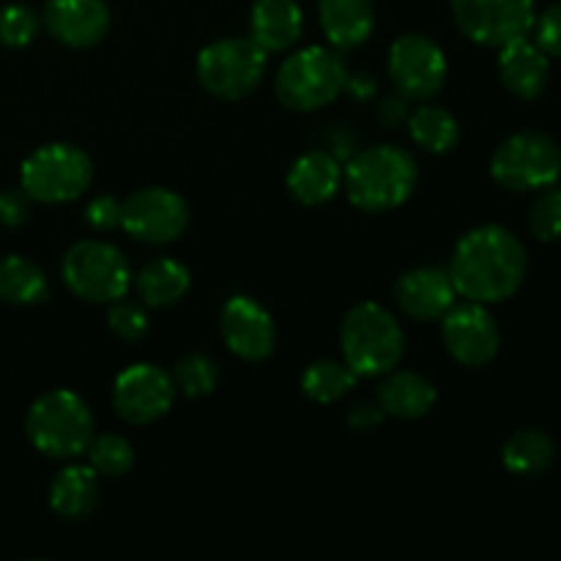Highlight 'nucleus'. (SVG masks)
Returning a JSON list of instances; mask_svg holds the SVG:
<instances>
[{
    "instance_id": "f257e3e1",
    "label": "nucleus",
    "mask_w": 561,
    "mask_h": 561,
    "mask_svg": "<svg viewBox=\"0 0 561 561\" xmlns=\"http://www.w3.org/2000/svg\"><path fill=\"white\" fill-rule=\"evenodd\" d=\"M449 277L463 299L499 305L524 285L526 250L513 230L502 225H480L455 244Z\"/></svg>"
},
{
    "instance_id": "f03ea898",
    "label": "nucleus",
    "mask_w": 561,
    "mask_h": 561,
    "mask_svg": "<svg viewBox=\"0 0 561 561\" xmlns=\"http://www.w3.org/2000/svg\"><path fill=\"white\" fill-rule=\"evenodd\" d=\"M416 159L400 146H373L354 153L343 170L348 201L362 211H392L416 190Z\"/></svg>"
},
{
    "instance_id": "7ed1b4c3",
    "label": "nucleus",
    "mask_w": 561,
    "mask_h": 561,
    "mask_svg": "<svg viewBox=\"0 0 561 561\" xmlns=\"http://www.w3.org/2000/svg\"><path fill=\"white\" fill-rule=\"evenodd\" d=\"M343 362L359 378H381L400 365L405 354V334L398 318L376 301L351 307L340 327Z\"/></svg>"
},
{
    "instance_id": "20e7f679",
    "label": "nucleus",
    "mask_w": 561,
    "mask_h": 561,
    "mask_svg": "<svg viewBox=\"0 0 561 561\" xmlns=\"http://www.w3.org/2000/svg\"><path fill=\"white\" fill-rule=\"evenodd\" d=\"M25 433L33 447L55 460L80 458L96 436V422L80 394L53 389L33 400L25 416Z\"/></svg>"
},
{
    "instance_id": "39448f33",
    "label": "nucleus",
    "mask_w": 561,
    "mask_h": 561,
    "mask_svg": "<svg viewBox=\"0 0 561 561\" xmlns=\"http://www.w3.org/2000/svg\"><path fill=\"white\" fill-rule=\"evenodd\" d=\"M345 85H348V69L340 53L316 44L288 55L274 80V91L283 107L296 113L327 107L345 91Z\"/></svg>"
},
{
    "instance_id": "423d86ee",
    "label": "nucleus",
    "mask_w": 561,
    "mask_h": 561,
    "mask_svg": "<svg viewBox=\"0 0 561 561\" xmlns=\"http://www.w3.org/2000/svg\"><path fill=\"white\" fill-rule=\"evenodd\" d=\"M91 157L69 142H49V146L36 148L20 170V186L27 192V197L47 206L77 201L91 186Z\"/></svg>"
},
{
    "instance_id": "0eeeda50",
    "label": "nucleus",
    "mask_w": 561,
    "mask_h": 561,
    "mask_svg": "<svg viewBox=\"0 0 561 561\" xmlns=\"http://www.w3.org/2000/svg\"><path fill=\"white\" fill-rule=\"evenodd\" d=\"M64 283L77 299L110 305L124 299L131 285V268L124 252L110 241L85 239L64 255Z\"/></svg>"
},
{
    "instance_id": "6e6552de",
    "label": "nucleus",
    "mask_w": 561,
    "mask_h": 561,
    "mask_svg": "<svg viewBox=\"0 0 561 561\" xmlns=\"http://www.w3.org/2000/svg\"><path fill=\"white\" fill-rule=\"evenodd\" d=\"M491 175L510 192L548 190L561 179V148L546 131H515L493 151Z\"/></svg>"
},
{
    "instance_id": "1a4fd4ad",
    "label": "nucleus",
    "mask_w": 561,
    "mask_h": 561,
    "mask_svg": "<svg viewBox=\"0 0 561 561\" xmlns=\"http://www.w3.org/2000/svg\"><path fill=\"white\" fill-rule=\"evenodd\" d=\"M268 55L252 38H219L197 55V80L211 96L239 102L261 85Z\"/></svg>"
},
{
    "instance_id": "9d476101",
    "label": "nucleus",
    "mask_w": 561,
    "mask_h": 561,
    "mask_svg": "<svg viewBox=\"0 0 561 561\" xmlns=\"http://www.w3.org/2000/svg\"><path fill=\"white\" fill-rule=\"evenodd\" d=\"M455 25L480 47H499L526 38L535 27V0H449Z\"/></svg>"
},
{
    "instance_id": "9b49d317",
    "label": "nucleus",
    "mask_w": 561,
    "mask_h": 561,
    "mask_svg": "<svg viewBox=\"0 0 561 561\" xmlns=\"http://www.w3.org/2000/svg\"><path fill=\"white\" fill-rule=\"evenodd\" d=\"M387 69L398 93L409 102H427L436 96L449 75L447 55L425 33H403L394 38Z\"/></svg>"
},
{
    "instance_id": "f8f14e48",
    "label": "nucleus",
    "mask_w": 561,
    "mask_h": 561,
    "mask_svg": "<svg viewBox=\"0 0 561 561\" xmlns=\"http://www.w3.org/2000/svg\"><path fill=\"white\" fill-rule=\"evenodd\" d=\"M190 225V206L184 197L164 186H146L124 201L121 228L142 244L162 247L181 239Z\"/></svg>"
},
{
    "instance_id": "ddd939ff",
    "label": "nucleus",
    "mask_w": 561,
    "mask_h": 561,
    "mask_svg": "<svg viewBox=\"0 0 561 561\" xmlns=\"http://www.w3.org/2000/svg\"><path fill=\"white\" fill-rule=\"evenodd\" d=\"M173 400V376L148 362L126 367L113 383V409L129 425H151V422L162 420Z\"/></svg>"
},
{
    "instance_id": "4468645a",
    "label": "nucleus",
    "mask_w": 561,
    "mask_h": 561,
    "mask_svg": "<svg viewBox=\"0 0 561 561\" xmlns=\"http://www.w3.org/2000/svg\"><path fill=\"white\" fill-rule=\"evenodd\" d=\"M442 340L447 354L463 367H485L502 348V332L485 305H453L442 318Z\"/></svg>"
},
{
    "instance_id": "2eb2a0df",
    "label": "nucleus",
    "mask_w": 561,
    "mask_h": 561,
    "mask_svg": "<svg viewBox=\"0 0 561 561\" xmlns=\"http://www.w3.org/2000/svg\"><path fill=\"white\" fill-rule=\"evenodd\" d=\"M219 332L230 354L244 362H263L277 348V327L261 301L230 296L219 312Z\"/></svg>"
},
{
    "instance_id": "dca6fc26",
    "label": "nucleus",
    "mask_w": 561,
    "mask_h": 561,
    "mask_svg": "<svg viewBox=\"0 0 561 561\" xmlns=\"http://www.w3.org/2000/svg\"><path fill=\"white\" fill-rule=\"evenodd\" d=\"M42 25L66 47L91 49L107 36L110 9L104 0H49Z\"/></svg>"
},
{
    "instance_id": "f3484780",
    "label": "nucleus",
    "mask_w": 561,
    "mask_h": 561,
    "mask_svg": "<svg viewBox=\"0 0 561 561\" xmlns=\"http://www.w3.org/2000/svg\"><path fill=\"white\" fill-rule=\"evenodd\" d=\"M455 290L449 268L420 266L400 274L394 285V299L400 310L414 321H442L444 312L455 305Z\"/></svg>"
},
{
    "instance_id": "a211bd4d",
    "label": "nucleus",
    "mask_w": 561,
    "mask_h": 561,
    "mask_svg": "<svg viewBox=\"0 0 561 561\" xmlns=\"http://www.w3.org/2000/svg\"><path fill=\"white\" fill-rule=\"evenodd\" d=\"M499 77L518 99H537L551 80V60L537 42L518 38L504 44L499 53Z\"/></svg>"
},
{
    "instance_id": "6ab92c4d",
    "label": "nucleus",
    "mask_w": 561,
    "mask_h": 561,
    "mask_svg": "<svg viewBox=\"0 0 561 561\" xmlns=\"http://www.w3.org/2000/svg\"><path fill=\"white\" fill-rule=\"evenodd\" d=\"M305 14L296 0H255L250 14V38L266 55L285 53L299 42Z\"/></svg>"
},
{
    "instance_id": "aec40b11",
    "label": "nucleus",
    "mask_w": 561,
    "mask_h": 561,
    "mask_svg": "<svg viewBox=\"0 0 561 561\" xmlns=\"http://www.w3.org/2000/svg\"><path fill=\"white\" fill-rule=\"evenodd\" d=\"M343 186V164L329 151L301 153L288 170V192L301 206L329 203Z\"/></svg>"
},
{
    "instance_id": "412c9836",
    "label": "nucleus",
    "mask_w": 561,
    "mask_h": 561,
    "mask_svg": "<svg viewBox=\"0 0 561 561\" xmlns=\"http://www.w3.org/2000/svg\"><path fill=\"white\" fill-rule=\"evenodd\" d=\"M318 20L337 53L362 47L376 27L373 0H318Z\"/></svg>"
},
{
    "instance_id": "4be33fe9",
    "label": "nucleus",
    "mask_w": 561,
    "mask_h": 561,
    "mask_svg": "<svg viewBox=\"0 0 561 561\" xmlns=\"http://www.w3.org/2000/svg\"><path fill=\"white\" fill-rule=\"evenodd\" d=\"M381 378L383 381L376 389V403L381 405L383 414L398 416V420H420L436 405V383L422 373L389 370Z\"/></svg>"
},
{
    "instance_id": "5701e85b",
    "label": "nucleus",
    "mask_w": 561,
    "mask_h": 561,
    "mask_svg": "<svg viewBox=\"0 0 561 561\" xmlns=\"http://www.w3.org/2000/svg\"><path fill=\"white\" fill-rule=\"evenodd\" d=\"M135 288L142 305L162 310L179 305L190 294L192 272L175 257H153L137 272Z\"/></svg>"
},
{
    "instance_id": "b1692460",
    "label": "nucleus",
    "mask_w": 561,
    "mask_h": 561,
    "mask_svg": "<svg viewBox=\"0 0 561 561\" xmlns=\"http://www.w3.org/2000/svg\"><path fill=\"white\" fill-rule=\"evenodd\" d=\"M99 504V474L91 466H66L49 485V507L66 520H82Z\"/></svg>"
},
{
    "instance_id": "393cba45",
    "label": "nucleus",
    "mask_w": 561,
    "mask_h": 561,
    "mask_svg": "<svg viewBox=\"0 0 561 561\" xmlns=\"http://www.w3.org/2000/svg\"><path fill=\"white\" fill-rule=\"evenodd\" d=\"M504 469L513 471L518 477H540L557 460V444L548 433L537 431V427H524V431L513 433L502 449Z\"/></svg>"
},
{
    "instance_id": "a878e982",
    "label": "nucleus",
    "mask_w": 561,
    "mask_h": 561,
    "mask_svg": "<svg viewBox=\"0 0 561 561\" xmlns=\"http://www.w3.org/2000/svg\"><path fill=\"white\" fill-rule=\"evenodd\" d=\"M47 296V274L38 263L22 255H9L0 261V299L5 305H38Z\"/></svg>"
},
{
    "instance_id": "bb28decb",
    "label": "nucleus",
    "mask_w": 561,
    "mask_h": 561,
    "mask_svg": "<svg viewBox=\"0 0 561 561\" xmlns=\"http://www.w3.org/2000/svg\"><path fill=\"white\" fill-rule=\"evenodd\" d=\"M411 140L427 153L455 151L460 140V124L447 107L438 104H422L409 115Z\"/></svg>"
},
{
    "instance_id": "cd10ccee",
    "label": "nucleus",
    "mask_w": 561,
    "mask_h": 561,
    "mask_svg": "<svg viewBox=\"0 0 561 561\" xmlns=\"http://www.w3.org/2000/svg\"><path fill=\"white\" fill-rule=\"evenodd\" d=\"M356 373L351 370L345 362L337 359H318L301 373V392L312 400V403L332 405L351 394L356 387Z\"/></svg>"
},
{
    "instance_id": "c85d7f7f",
    "label": "nucleus",
    "mask_w": 561,
    "mask_h": 561,
    "mask_svg": "<svg viewBox=\"0 0 561 561\" xmlns=\"http://www.w3.org/2000/svg\"><path fill=\"white\" fill-rule=\"evenodd\" d=\"M88 466L96 471L99 477H110V480H118V477L129 474V469L135 466V449L118 433H104V436H93L88 444Z\"/></svg>"
},
{
    "instance_id": "c756f323",
    "label": "nucleus",
    "mask_w": 561,
    "mask_h": 561,
    "mask_svg": "<svg viewBox=\"0 0 561 561\" xmlns=\"http://www.w3.org/2000/svg\"><path fill=\"white\" fill-rule=\"evenodd\" d=\"M173 383L175 392L186 394V398H206L217 389L219 383V367L211 356L206 354H190L173 367Z\"/></svg>"
},
{
    "instance_id": "7c9ffc66",
    "label": "nucleus",
    "mask_w": 561,
    "mask_h": 561,
    "mask_svg": "<svg viewBox=\"0 0 561 561\" xmlns=\"http://www.w3.org/2000/svg\"><path fill=\"white\" fill-rule=\"evenodd\" d=\"M38 27H42V16L31 5L11 3L0 9V44L3 47H27L38 36Z\"/></svg>"
},
{
    "instance_id": "2f4dec72",
    "label": "nucleus",
    "mask_w": 561,
    "mask_h": 561,
    "mask_svg": "<svg viewBox=\"0 0 561 561\" xmlns=\"http://www.w3.org/2000/svg\"><path fill=\"white\" fill-rule=\"evenodd\" d=\"M529 228L535 239L540 241L561 239V190H557V184L548 186L535 201L529 214Z\"/></svg>"
},
{
    "instance_id": "473e14b6",
    "label": "nucleus",
    "mask_w": 561,
    "mask_h": 561,
    "mask_svg": "<svg viewBox=\"0 0 561 561\" xmlns=\"http://www.w3.org/2000/svg\"><path fill=\"white\" fill-rule=\"evenodd\" d=\"M107 327L115 337L135 343V340H142L148 334V316L135 301H110Z\"/></svg>"
},
{
    "instance_id": "72a5a7b5",
    "label": "nucleus",
    "mask_w": 561,
    "mask_h": 561,
    "mask_svg": "<svg viewBox=\"0 0 561 561\" xmlns=\"http://www.w3.org/2000/svg\"><path fill=\"white\" fill-rule=\"evenodd\" d=\"M531 31H535L537 44L548 58H561V3L542 11Z\"/></svg>"
},
{
    "instance_id": "f704fd0d",
    "label": "nucleus",
    "mask_w": 561,
    "mask_h": 561,
    "mask_svg": "<svg viewBox=\"0 0 561 561\" xmlns=\"http://www.w3.org/2000/svg\"><path fill=\"white\" fill-rule=\"evenodd\" d=\"M121 217H124V203L115 201L110 195L93 197L85 206V222L93 230H113L121 228Z\"/></svg>"
},
{
    "instance_id": "c9c22d12",
    "label": "nucleus",
    "mask_w": 561,
    "mask_h": 561,
    "mask_svg": "<svg viewBox=\"0 0 561 561\" xmlns=\"http://www.w3.org/2000/svg\"><path fill=\"white\" fill-rule=\"evenodd\" d=\"M31 197L22 190H3L0 192V225L5 228H20L31 217Z\"/></svg>"
},
{
    "instance_id": "e433bc0d",
    "label": "nucleus",
    "mask_w": 561,
    "mask_h": 561,
    "mask_svg": "<svg viewBox=\"0 0 561 561\" xmlns=\"http://www.w3.org/2000/svg\"><path fill=\"white\" fill-rule=\"evenodd\" d=\"M383 409L378 403H359L354 411L348 414V425L354 427L356 433H370L376 427H381L383 422Z\"/></svg>"
},
{
    "instance_id": "4c0bfd02",
    "label": "nucleus",
    "mask_w": 561,
    "mask_h": 561,
    "mask_svg": "<svg viewBox=\"0 0 561 561\" xmlns=\"http://www.w3.org/2000/svg\"><path fill=\"white\" fill-rule=\"evenodd\" d=\"M411 115L409 110V99L400 96V93H394V96L383 99L381 104H378V121H381L383 126H400L405 124Z\"/></svg>"
},
{
    "instance_id": "58836bf2",
    "label": "nucleus",
    "mask_w": 561,
    "mask_h": 561,
    "mask_svg": "<svg viewBox=\"0 0 561 561\" xmlns=\"http://www.w3.org/2000/svg\"><path fill=\"white\" fill-rule=\"evenodd\" d=\"M345 88H348L359 102H367V99L376 96V80H373L370 75H359V77L348 75V85Z\"/></svg>"
}]
</instances>
